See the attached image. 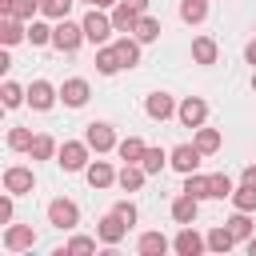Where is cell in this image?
Masks as SVG:
<instances>
[{"mask_svg": "<svg viewBox=\"0 0 256 256\" xmlns=\"http://www.w3.org/2000/svg\"><path fill=\"white\" fill-rule=\"evenodd\" d=\"M80 40H84V24H72L68 16L52 28V44H56L60 52H76V48H80Z\"/></svg>", "mask_w": 256, "mask_h": 256, "instance_id": "6da1fadb", "label": "cell"}, {"mask_svg": "<svg viewBox=\"0 0 256 256\" xmlns=\"http://www.w3.org/2000/svg\"><path fill=\"white\" fill-rule=\"evenodd\" d=\"M64 172H80L84 164H88V140L80 144V140H64L60 144V160H56Z\"/></svg>", "mask_w": 256, "mask_h": 256, "instance_id": "7a4b0ae2", "label": "cell"}, {"mask_svg": "<svg viewBox=\"0 0 256 256\" xmlns=\"http://www.w3.org/2000/svg\"><path fill=\"white\" fill-rule=\"evenodd\" d=\"M112 28H116V24H112L104 12H96V8L84 16V40H92V44H104V40L112 36Z\"/></svg>", "mask_w": 256, "mask_h": 256, "instance_id": "3957f363", "label": "cell"}, {"mask_svg": "<svg viewBox=\"0 0 256 256\" xmlns=\"http://www.w3.org/2000/svg\"><path fill=\"white\" fill-rule=\"evenodd\" d=\"M84 140H88V148H96V152L116 148V132H112V124H100V120H92V124H88Z\"/></svg>", "mask_w": 256, "mask_h": 256, "instance_id": "277c9868", "label": "cell"}, {"mask_svg": "<svg viewBox=\"0 0 256 256\" xmlns=\"http://www.w3.org/2000/svg\"><path fill=\"white\" fill-rule=\"evenodd\" d=\"M48 220H52L56 228H76L80 208H76L72 200H52V204H48Z\"/></svg>", "mask_w": 256, "mask_h": 256, "instance_id": "5b68a950", "label": "cell"}, {"mask_svg": "<svg viewBox=\"0 0 256 256\" xmlns=\"http://www.w3.org/2000/svg\"><path fill=\"white\" fill-rule=\"evenodd\" d=\"M200 156H204V152H200L196 144H180V148H172V156H168V164H172V168H180V172L188 176V172H196V164H200Z\"/></svg>", "mask_w": 256, "mask_h": 256, "instance_id": "8992f818", "label": "cell"}, {"mask_svg": "<svg viewBox=\"0 0 256 256\" xmlns=\"http://www.w3.org/2000/svg\"><path fill=\"white\" fill-rule=\"evenodd\" d=\"M32 184H36L32 168H8V172H4V192H12V196L32 192Z\"/></svg>", "mask_w": 256, "mask_h": 256, "instance_id": "52a82bcc", "label": "cell"}, {"mask_svg": "<svg viewBox=\"0 0 256 256\" xmlns=\"http://www.w3.org/2000/svg\"><path fill=\"white\" fill-rule=\"evenodd\" d=\"M32 244H36L32 224H12V228L4 232V248H8V252H24V248H32Z\"/></svg>", "mask_w": 256, "mask_h": 256, "instance_id": "ba28073f", "label": "cell"}, {"mask_svg": "<svg viewBox=\"0 0 256 256\" xmlns=\"http://www.w3.org/2000/svg\"><path fill=\"white\" fill-rule=\"evenodd\" d=\"M124 232H128V220H124L120 212H108V216L100 220V240H104V244H120Z\"/></svg>", "mask_w": 256, "mask_h": 256, "instance_id": "9c48e42d", "label": "cell"}, {"mask_svg": "<svg viewBox=\"0 0 256 256\" xmlns=\"http://www.w3.org/2000/svg\"><path fill=\"white\" fill-rule=\"evenodd\" d=\"M204 116H208V104H204L200 96H188V100L180 104V120H184L188 128H200V124H204Z\"/></svg>", "mask_w": 256, "mask_h": 256, "instance_id": "30bf717a", "label": "cell"}, {"mask_svg": "<svg viewBox=\"0 0 256 256\" xmlns=\"http://www.w3.org/2000/svg\"><path fill=\"white\" fill-rule=\"evenodd\" d=\"M52 100H56V88L48 84V80H32V88H28V104L32 108H52Z\"/></svg>", "mask_w": 256, "mask_h": 256, "instance_id": "8fae6325", "label": "cell"}, {"mask_svg": "<svg viewBox=\"0 0 256 256\" xmlns=\"http://www.w3.org/2000/svg\"><path fill=\"white\" fill-rule=\"evenodd\" d=\"M60 100L68 104V108H80L84 100H88V80H64V88H60Z\"/></svg>", "mask_w": 256, "mask_h": 256, "instance_id": "7c38bea8", "label": "cell"}, {"mask_svg": "<svg viewBox=\"0 0 256 256\" xmlns=\"http://www.w3.org/2000/svg\"><path fill=\"white\" fill-rule=\"evenodd\" d=\"M144 108H148V116H152V120H168V116L176 112V104H172V96H168V92H152Z\"/></svg>", "mask_w": 256, "mask_h": 256, "instance_id": "4fadbf2b", "label": "cell"}, {"mask_svg": "<svg viewBox=\"0 0 256 256\" xmlns=\"http://www.w3.org/2000/svg\"><path fill=\"white\" fill-rule=\"evenodd\" d=\"M144 176H148V172H144V164H124V168L116 172V184H120L124 192H136V188L144 184Z\"/></svg>", "mask_w": 256, "mask_h": 256, "instance_id": "5bb4252c", "label": "cell"}, {"mask_svg": "<svg viewBox=\"0 0 256 256\" xmlns=\"http://www.w3.org/2000/svg\"><path fill=\"white\" fill-rule=\"evenodd\" d=\"M196 204H200V200L188 196V192L176 196V200H172V220H176V224H192V220H196Z\"/></svg>", "mask_w": 256, "mask_h": 256, "instance_id": "9a60e30c", "label": "cell"}, {"mask_svg": "<svg viewBox=\"0 0 256 256\" xmlns=\"http://www.w3.org/2000/svg\"><path fill=\"white\" fill-rule=\"evenodd\" d=\"M204 244H208V240H200V236H196V232H192L188 224H184V228H180V236L172 240V248H176L180 256H196V252H200Z\"/></svg>", "mask_w": 256, "mask_h": 256, "instance_id": "2e32d148", "label": "cell"}, {"mask_svg": "<svg viewBox=\"0 0 256 256\" xmlns=\"http://www.w3.org/2000/svg\"><path fill=\"white\" fill-rule=\"evenodd\" d=\"M136 20H140V12L132 8V4H116V12H112V24H116V32H136Z\"/></svg>", "mask_w": 256, "mask_h": 256, "instance_id": "e0dca14e", "label": "cell"}, {"mask_svg": "<svg viewBox=\"0 0 256 256\" xmlns=\"http://www.w3.org/2000/svg\"><path fill=\"white\" fill-rule=\"evenodd\" d=\"M116 152H120V160H124V164H140V156H144L148 148H144V140H140V136H128V140H120V144H116Z\"/></svg>", "mask_w": 256, "mask_h": 256, "instance_id": "ac0fdd59", "label": "cell"}, {"mask_svg": "<svg viewBox=\"0 0 256 256\" xmlns=\"http://www.w3.org/2000/svg\"><path fill=\"white\" fill-rule=\"evenodd\" d=\"M192 60H196V64H216V40L196 36V40H192Z\"/></svg>", "mask_w": 256, "mask_h": 256, "instance_id": "d6986e66", "label": "cell"}, {"mask_svg": "<svg viewBox=\"0 0 256 256\" xmlns=\"http://www.w3.org/2000/svg\"><path fill=\"white\" fill-rule=\"evenodd\" d=\"M96 68H100L104 76H112V72H120V68H124V60H120L116 44H112V48H100V52H96Z\"/></svg>", "mask_w": 256, "mask_h": 256, "instance_id": "ffe728a7", "label": "cell"}, {"mask_svg": "<svg viewBox=\"0 0 256 256\" xmlns=\"http://www.w3.org/2000/svg\"><path fill=\"white\" fill-rule=\"evenodd\" d=\"M112 180H116V172H112V168H108L104 160H96V164H88V184H92V188H108Z\"/></svg>", "mask_w": 256, "mask_h": 256, "instance_id": "44dd1931", "label": "cell"}, {"mask_svg": "<svg viewBox=\"0 0 256 256\" xmlns=\"http://www.w3.org/2000/svg\"><path fill=\"white\" fill-rule=\"evenodd\" d=\"M204 16H208V0H184L180 4V20L184 24H200Z\"/></svg>", "mask_w": 256, "mask_h": 256, "instance_id": "7402d4cb", "label": "cell"}, {"mask_svg": "<svg viewBox=\"0 0 256 256\" xmlns=\"http://www.w3.org/2000/svg\"><path fill=\"white\" fill-rule=\"evenodd\" d=\"M36 8L40 0H4V16H16V20H32Z\"/></svg>", "mask_w": 256, "mask_h": 256, "instance_id": "603a6c76", "label": "cell"}, {"mask_svg": "<svg viewBox=\"0 0 256 256\" xmlns=\"http://www.w3.org/2000/svg\"><path fill=\"white\" fill-rule=\"evenodd\" d=\"M136 248H140V252H144V256H160V252H168V240H164V236H160V232H144V236H140V244H136Z\"/></svg>", "mask_w": 256, "mask_h": 256, "instance_id": "cb8c5ba5", "label": "cell"}, {"mask_svg": "<svg viewBox=\"0 0 256 256\" xmlns=\"http://www.w3.org/2000/svg\"><path fill=\"white\" fill-rule=\"evenodd\" d=\"M24 36H28V28H20L16 16H4V24H0V40H4V44H16V40H24Z\"/></svg>", "mask_w": 256, "mask_h": 256, "instance_id": "d4e9b609", "label": "cell"}, {"mask_svg": "<svg viewBox=\"0 0 256 256\" xmlns=\"http://www.w3.org/2000/svg\"><path fill=\"white\" fill-rule=\"evenodd\" d=\"M184 192H188V196H196V200L212 196V188H208V176H196V172H188V180H184Z\"/></svg>", "mask_w": 256, "mask_h": 256, "instance_id": "484cf974", "label": "cell"}, {"mask_svg": "<svg viewBox=\"0 0 256 256\" xmlns=\"http://www.w3.org/2000/svg\"><path fill=\"white\" fill-rule=\"evenodd\" d=\"M232 240H236L232 228H212V232H208V248H212V252H228Z\"/></svg>", "mask_w": 256, "mask_h": 256, "instance_id": "4316f807", "label": "cell"}, {"mask_svg": "<svg viewBox=\"0 0 256 256\" xmlns=\"http://www.w3.org/2000/svg\"><path fill=\"white\" fill-rule=\"evenodd\" d=\"M156 36H160V20L140 16V20H136V40H144V44H148V40H156Z\"/></svg>", "mask_w": 256, "mask_h": 256, "instance_id": "83f0119b", "label": "cell"}, {"mask_svg": "<svg viewBox=\"0 0 256 256\" xmlns=\"http://www.w3.org/2000/svg\"><path fill=\"white\" fill-rule=\"evenodd\" d=\"M116 52H120L124 68H132V64L140 60V44H136V40H128V36H124V40H116Z\"/></svg>", "mask_w": 256, "mask_h": 256, "instance_id": "f1b7e54d", "label": "cell"}, {"mask_svg": "<svg viewBox=\"0 0 256 256\" xmlns=\"http://www.w3.org/2000/svg\"><path fill=\"white\" fill-rule=\"evenodd\" d=\"M28 152H32V160H48V156L56 152V140H52V136H32V148H28Z\"/></svg>", "mask_w": 256, "mask_h": 256, "instance_id": "f546056e", "label": "cell"}, {"mask_svg": "<svg viewBox=\"0 0 256 256\" xmlns=\"http://www.w3.org/2000/svg\"><path fill=\"white\" fill-rule=\"evenodd\" d=\"M228 228H232V236H236V240H248V236H252V220H248V212H240V208H236V216L228 220Z\"/></svg>", "mask_w": 256, "mask_h": 256, "instance_id": "4dcf8cb0", "label": "cell"}, {"mask_svg": "<svg viewBox=\"0 0 256 256\" xmlns=\"http://www.w3.org/2000/svg\"><path fill=\"white\" fill-rule=\"evenodd\" d=\"M232 204H236L240 212H252V208H256V188H252V184L236 188V192H232Z\"/></svg>", "mask_w": 256, "mask_h": 256, "instance_id": "1f68e13d", "label": "cell"}, {"mask_svg": "<svg viewBox=\"0 0 256 256\" xmlns=\"http://www.w3.org/2000/svg\"><path fill=\"white\" fill-rule=\"evenodd\" d=\"M196 148H200V152H216V148H220V132H216V128H200V132H196Z\"/></svg>", "mask_w": 256, "mask_h": 256, "instance_id": "d6a6232c", "label": "cell"}, {"mask_svg": "<svg viewBox=\"0 0 256 256\" xmlns=\"http://www.w3.org/2000/svg\"><path fill=\"white\" fill-rule=\"evenodd\" d=\"M68 8H72V0H40V12H44V16H52V20H64V16H68Z\"/></svg>", "mask_w": 256, "mask_h": 256, "instance_id": "836d02e7", "label": "cell"}, {"mask_svg": "<svg viewBox=\"0 0 256 256\" xmlns=\"http://www.w3.org/2000/svg\"><path fill=\"white\" fill-rule=\"evenodd\" d=\"M8 148L28 152V148H32V132H28V128H12V132H8Z\"/></svg>", "mask_w": 256, "mask_h": 256, "instance_id": "e575fe53", "label": "cell"}, {"mask_svg": "<svg viewBox=\"0 0 256 256\" xmlns=\"http://www.w3.org/2000/svg\"><path fill=\"white\" fill-rule=\"evenodd\" d=\"M164 160H168V156H164L160 148H148V152L140 156V164H144V172H148V176H152V172H160V168H164Z\"/></svg>", "mask_w": 256, "mask_h": 256, "instance_id": "d590c367", "label": "cell"}, {"mask_svg": "<svg viewBox=\"0 0 256 256\" xmlns=\"http://www.w3.org/2000/svg\"><path fill=\"white\" fill-rule=\"evenodd\" d=\"M208 188H212V196H216V200H224V196H232V180H228L224 172H216V176H208Z\"/></svg>", "mask_w": 256, "mask_h": 256, "instance_id": "8d00e7d4", "label": "cell"}, {"mask_svg": "<svg viewBox=\"0 0 256 256\" xmlns=\"http://www.w3.org/2000/svg\"><path fill=\"white\" fill-rule=\"evenodd\" d=\"M28 40H32V44H48V40H52V28L40 24V20H32V24H28Z\"/></svg>", "mask_w": 256, "mask_h": 256, "instance_id": "74e56055", "label": "cell"}, {"mask_svg": "<svg viewBox=\"0 0 256 256\" xmlns=\"http://www.w3.org/2000/svg\"><path fill=\"white\" fill-rule=\"evenodd\" d=\"M0 96H4V108H16V104L24 100V92H20V84H12V80H4V88H0Z\"/></svg>", "mask_w": 256, "mask_h": 256, "instance_id": "f35d334b", "label": "cell"}, {"mask_svg": "<svg viewBox=\"0 0 256 256\" xmlns=\"http://www.w3.org/2000/svg\"><path fill=\"white\" fill-rule=\"evenodd\" d=\"M92 248H96V240H88V236H72L64 252H92ZM64 252H60V256H64Z\"/></svg>", "mask_w": 256, "mask_h": 256, "instance_id": "ab89813d", "label": "cell"}, {"mask_svg": "<svg viewBox=\"0 0 256 256\" xmlns=\"http://www.w3.org/2000/svg\"><path fill=\"white\" fill-rule=\"evenodd\" d=\"M112 212H120V216H124V220H128V224H136V208H132V204H128V200H120V204H116V208H112Z\"/></svg>", "mask_w": 256, "mask_h": 256, "instance_id": "60d3db41", "label": "cell"}, {"mask_svg": "<svg viewBox=\"0 0 256 256\" xmlns=\"http://www.w3.org/2000/svg\"><path fill=\"white\" fill-rule=\"evenodd\" d=\"M8 196H12V192H8ZM8 196L0 200V224H8V220H12V200H8Z\"/></svg>", "mask_w": 256, "mask_h": 256, "instance_id": "b9f144b4", "label": "cell"}, {"mask_svg": "<svg viewBox=\"0 0 256 256\" xmlns=\"http://www.w3.org/2000/svg\"><path fill=\"white\" fill-rule=\"evenodd\" d=\"M244 184H252V188H256V164H248V168H244Z\"/></svg>", "mask_w": 256, "mask_h": 256, "instance_id": "7bdbcfd3", "label": "cell"}, {"mask_svg": "<svg viewBox=\"0 0 256 256\" xmlns=\"http://www.w3.org/2000/svg\"><path fill=\"white\" fill-rule=\"evenodd\" d=\"M124 4H132V8L140 12V16H144V8H148V0H124Z\"/></svg>", "mask_w": 256, "mask_h": 256, "instance_id": "ee69618b", "label": "cell"}, {"mask_svg": "<svg viewBox=\"0 0 256 256\" xmlns=\"http://www.w3.org/2000/svg\"><path fill=\"white\" fill-rule=\"evenodd\" d=\"M244 56H248V64H256V40L248 44V52H244Z\"/></svg>", "mask_w": 256, "mask_h": 256, "instance_id": "f6af8a7d", "label": "cell"}, {"mask_svg": "<svg viewBox=\"0 0 256 256\" xmlns=\"http://www.w3.org/2000/svg\"><path fill=\"white\" fill-rule=\"evenodd\" d=\"M248 252H252V256H256V236H248Z\"/></svg>", "mask_w": 256, "mask_h": 256, "instance_id": "bcb514c9", "label": "cell"}, {"mask_svg": "<svg viewBox=\"0 0 256 256\" xmlns=\"http://www.w3.org/2000/svg\"><path fill=\"white\" fill-rule=\"evenodd\" d=\"M104 4H120V0H96V8H104Z\"/></svg>", "mask_w": 256, "mask_h": 256, "instance_id": "7dc6e473", "label": "cell"}, {"mask_svg": "<svg viewBox=\"0 0 256 256\" xmlns=\"http://www.w3.org/2000/svg\"><path fill=\"white\" fill-rule=\"evenodd\" d=\"M252 92H256V76H252Z\"/></svg>", "mask_w": 256, "mask_h": 256, "instance_id": "c3c4849f", "label": "cell"}, {"mask_svg": "<svg viewBox=\"0 0 256 256\" xmlns=\"http://www.w3.org/2000/svg\"><path fill=\"white\" fill-rule=\"evenodd\" d=\"M88 4H96V0H88Z\"/></svg>", "mask_w": 256, "mask_h": 256, "instance_id": "681fc988", "label": "cell"}]
</instances>
